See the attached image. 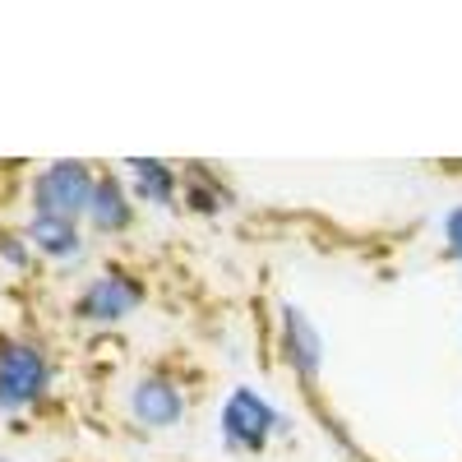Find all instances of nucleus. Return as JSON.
<instances>
[{
    "label": "nucleus",
    "mask_w": 462,
    "mask_h": 462,
    "mask_svg": "<svg viewBox=\"0 0 462 462\" xmlns=\"http://www.w3.org/2000/svg\"><path fill=\"white\" fill-rule=\"evenodd\" d=\"M139 305H143V282L134 273H125V268H106V273H97L74 296V315L84 324H121Z\"/></svg>",
    "instance_id": "20e7f679"
},
{
    "label": "nucleus",
    "mask_w": 462,
    "mask_h": 462,
    "mask_svg": "<svg viewBox=\"0 0 462 462\" xmlns=\"http://www.w3.org/2000/svg\"><path fill=\"white\" fill-rule=\"evenodd\" d=\"M23 236H28L32 254H47V259H56V263H69V259L84 254L79 222H65V217H32Z\"/></svg>",
    "instance_id": "6e6552de"
},
{
    "label": "nucleus",
    "mask_w": 462,
    "mask_h": 462,
    "mask_svg": "<svg viewBox=\"0 0 462 462\" xmlns=\"http://www.w3.org/2000/svg\"><path fill=\"white\" fill-rule=\"evenodd\" d=\"M130 195L152 208H171L180 199V171L158 158H130Z\"/></svg>",
    "instance_id": "0eeeda50"
},
{
    "label": "nucleus",
    "mask_w": 462,
    "mask_h": 462,
    "mask_svg": "<svg viewBox=\"0 0 462 462\" xmlns=\"http://www.w3.org/2000/svg\"><path fill=\"white\" fill-rule=\"evenodd\" d=\"M180 195H185V204L195 213H222L231 204V189L222 185V176L213 167H189L180 176Z\"/></svg>",
    "instance_id": "9d476101"
},
{
    "label": "nucleus",
    "mask_w": 462,
    "mask_h": 462,
    "mask_svg": "<svg viewBox=\"0 0 462 462\" xmlns=\"http://www.w3.org/2000/svg\"><path fill=\"white\" fill-rule=\"evenodd\" d=\"M287 426V416L250 383H236L217 407V439L226 453H263L268 439Z\"/></svg>",
    "instance_id": "f257e3e1"
},
{
    "label": "nucleus",
    "mask_w": 462,
    "mask_h": 462,
    "mask_svg": "<svg viewBox=\"0 0 462 462\" xmlns=\"http://www.w3.org/2000/svg\"><path fill=\"white\" fill-rule=\"evenodd\" d=\"M88 222L97 231H125L134 222V195L121 176H97L93 204H88Z\"/></svg>",
    "instance_id": "1a4fd4ad"
},
{
    "label": "nucleus",
    "mask_w": 462,
    "mask_h": 462,
    "mask_svg": "<svg viewBox=\"0 0 462 462\" xmlns=\"http://www.w3.org/2000/svg\"><path fill=\"white\" fill-rule=\"evenodd\" d=\"M28 254H32L28 236H5V241H0V259L14 263V268H23V263H28Z\"/></svg>",
    "instance_id": "f8f14e48"
},
{
    "label": "nucleus",
    "mask_w": 462,
    "mask_h": 462,
    "mask_svg": "<svg viewBox=\"0 0 462 462\" xmlns=\"http://www.w3.org/2000/svg\"><path fill=\"white\" fill-rule=\"evenodd\" d=\"M278 346H282L287 365L300 379H319V370H324V333L300 305H282L278 310Z\"/></svg>",
    "instance_id": "39448f33"
},
{
    "label": "nucleus",
    "mask_w": 462,
    "mask_h": 462,
    "mask_svg": "<svg viewBox=\"0 0 462 462\" xmlns=\"http://www.w3.org/2000/svg\"><path fill=\"white\" fill-rule=\"evenodd\" d=\"M51 389V365L37 342H0V411H28Z\"/></svg>",
    "instance_id": "7ed1b4c3"
},
{
    "label": "nucleus",
    "mask_w": 462,
    "mask_h": 462,
    "mask_svg": "<svg viewBox=\"0 0 462 462\" xmlns=\"http://www.w3.org/2000/svg\"><path fill=\"white\" fill-rule=\"evenodd\" d=\"M93 189H97V176L88 162H51L47 171H37L32 180V217H65V222H79L88 217V204H93Z\"/></svg>",
    "instance_id": "f03ea898"
},
{
    "label": "nucleus",
    "mask_w": 462,
    "mask_h": 462,
    "mask_svg": "<svg viewBox=\"0 0 462 462\" xmlns=\"http://www.w3.org/2000/svg\"><path fill=\"white\" fill-rule=\"evenodd\" d=\"M130 416L143 430H171L185 416V393L171 374H143L130 389Z\"/></svg>",
    "instance_id": "423d86ee"
},
{
    "label": "nucleus",
    "mask_w": 462,
    "mask_h": 462,
    "mask_svg": "<svg viewBox=\"0 0 462 462\" xmlns=\"http://www.w3.org/2000/svg\"><path fill=\"white\" fill-rule=\"evenodd\" d=\"M444 245H448V254L462 263V204H453V208L444 213Z\"/></svg>",
    "instance_id": "9b49d317"
}]
</instances>
